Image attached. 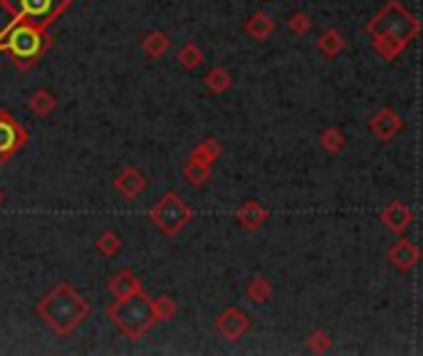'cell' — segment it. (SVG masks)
<instances>
[{"mask_svg": "<svg viewBox=\"0 0 423 356\" xmlns=\"http://www.w3.org/2000/svg\"><path fill=\"white\" fill-rule=\"evenodd\" d=\"M53 37L35 25H13L0 32V50L13 57L18 69H30L50 50Z\"/></svg>", "mask_w": 423, "mask_h": 356, "instance_id": "obj_2", "label": "cell"}, {"mask_svg": "<svg viewBox=\"0 0 423 356\" xmlns=\"http://www.w3.org/2000/svg\"><path fill=\"white\" fill-rule=\"evenodd\" d=\"M344 45H347V40L342 37L340 30H327V32H322V35H319V40H317L319 53L327 55V57H337V55H340L342 50H344Z\"/></svg>", "mask_w": 423, "mask_h": 356, "instance_id": "obj_19", "label": "cell"}, {"mask_svg": "<svg viewBox=\"0 0 423 356\" xmlns=\"http://www.w3.org/2000/svg\"><path fill=\"white\" fill-rule=\"evenodd\" d=\"M275 30V20L267 13H253L250 20L246 22V32L253 40H267Z\"/></svg>", "mask_w": 423, "mask_h": 356, "instance_id": "obj_17", "label": "cell"}, {"mask_svg": "<svg viewBox=\"0 0 423 356\" xmlns=\"http://www.w3.org/2000/svg\"><path fill=\"white\" fill-rule=\"evenodd\" d=\"M176 62L181 64L183 69H196L203 64V50L196 45V42H186L176 55Z\"/></svg>", "mask_w": 423, "mask_h": 356, "instance_id": "obj_22", "label": "cell"}, {"mask_svg": "<svg viewBox=\"0 0 423 356\" xmlns=\"http://www.w3.org/2000/svg\"><path fill=\"white\" fill-rule=\"evenodd\" d=\"M27 142V129L11 114L8 109H0V163H6L15 156Z\"/></svg>", "mask_w": 423, "mask_h": 356, "instance_id": "obj_7", "label": "cell"}, {"mask_svg": "<svg viewBox=\"0 0 423 356\" xmlns=\"http://www.w3.org/2000/svg\"><path fill=\"white\" fill-rule=\"evenodd\" d=\"M389 260H391V265L396 267V270L408 273V270H413L416 262L421 260V252H418V247L413 245L411 240H398L396 245H391V250H389Z\"/></svg>", "mask_w": 423, "mask_h": 356, "instance_id": "obj_12", "label": "cell"}, {"mask_svg": "<svg viewBox=\"0 0 423 356\" xmlns=\"http://www.w3.org/2000/svg\"><path fill=\"white\" fill-rule=\"evenodd\" d=\"M309 27H312V18H309L307 13H295V15L290 18V30H293L295 35H304V32H309Z\"/></svg>", "mask_w": 423, "mask_h": 356, "instance_id": "obj_28", "label": "cell"}, {"mask_svg": "<svg viewBox=\"0 0 423 356\" xmlns=\"http://www.w3.org/2000/svg\"><path fill=\"white\" fill-rule=\"evenodd\" d=\"M147 186H149L147 176H144L139 168H131V166L124 168V171L114 178V191L126 200H136L147 191Z\"/></svg>", "mask_w": 423, "mask_h": 356, "instance_id": "obj_9", "label": "cell"}, {"mask_svg": "<svg viewBox=\"0 0 423 356\" xmlns=\"http://www.w3.org/2000/svg\"><path fill=\"white\" fill-rule=\"evenodd\" d=\"M194 210L188 208V203L176 193V191H168L159 198V203H154V208L149 210V218L152 223L168 238H176L183 228L188 226Z\"/></svg>", "mask_w": 423, "mask_h": 356, "instance_id": "obj_6", "label": "cell"}, {"mask_svg": "<svg viewBox=\"0 0 423 356\" xmlns=\"http://www.w3.org/2000/svg\"><path fill=\"white\" fill-rule=\"evenodd\" d=\"M30 111L35 116H50L55 111V107H58V100H55L53 92H47V89H37L35 95L30 97Z\"/></svg>", "mask_w": 423, "mask_h": 356, "instance_id": "obj_20", "label": "cell"}, {"mask_svg": "<svg viewBox=\"0 0 423 356\" xmlns=\"http://www.w3.org/2000/svg\"><path fill=\"white\" fill-rule=\"evenodd\" d=\"M307 346H309V351H314V354H324V351L332 346V336H329L327 331L317 329L307 336Z\"/></svg>", "mask_w": 423, "mask_h": 356, "instance_id": "obj_27", "label": "cell"}, {"mask_svg": "<svg viewBox=\"0 0 423 356\" xmlns=\"http://www.w3.org/2000/svg\"><path fill=\"white\" fill-rule=\"evenodd\" d=\"M183 178H186L194 189H203L210 178H213V171H210V166H201V163L188 161L186 166H183Z\"/></svg>", "mask_w": 423, "mask_h": 356, "instance_id": "obj_21", "label": "cell"}, {"mask_svg": "<svg viewBox=\"0 0 423 356\" xmlns=\"http://www.w3.org/2000/svg\"><path fill=\"white\" fill-rule=\"evenodd\" d=\"M369 129L374 131V134H376L379 139L389 142V139H394V137L398 134V131L403 129V121H401V116H398L394 109H379L374 116H371Z\"/></svg>", "mask_w": 423, "mask_h": 356, "instance_id": "obj_10", "label": "cell"}, {"mask_svg": "<svg viewBox=\"0 0 423 356\" xmlns=\"http://www.w3.org/2000/svg\"><path fill=\"white\" fill-rule=\"evenodd\" d=\"M3 203H6V191L0 189V205H3Z\"/></svg>", "mask_w": 423, "mask_h": 356, "instance_id": "obj_29", "label": "cell"}, {"mask_svg": "<svg viewBox=\"0 0 423 356\" xmlns=\"http://www.w3.org/2000/svg\"><path fill=\"white\" fill-rule=\"evenodd\" d=\"M364 30L369 32L371 37H389V40L403 42L408 48V42L418 35L421 25H418L416 18H413L398 0H389L387 6L371 18Z\"/></svg>", "mask_w": 423, "mask_h": 356, "instance_id": "obj_4", "label": "cell"}, {"mask_svg": "<svg viewBox=\"0 0 423 356\" xmlns=\"http://www.w3.org/2000/svg\"><path fill=\"white\" fill-rule=\"evenodd\" d=\"M322 149L327 153H340L342 149H344V144H347V139H344V134H342L340 129H327L322 134Z\"/></svg>", "mask_w": 423, "mask_h": 356, "instance_id": "obj_26", "label": "cell"}, {"mask_svg": "<svg viewBox=\"0 0 423 356\" xmlns=\"http://www.w3.org/2000/svg\"><path fill=\"white\" fill-rule=\"evenodd\" d=\"M141 50H144V55H147L149 60H161L163 55L171 50V37H168L166 32L154 30L141 40Z\"/></svg>", "mask_w": 423, "mask_h": 356, "instance_id": "obj_15", "label": "cell"}, {"mask_svg": "<svg viewBox=\"0 0 423 356\" xmlns=\"http://www.w3.org/2000/svg\"><path fill=\"white\" fill-rule=\"evenodd\" d=\"M94 247H97V252H100V255L114 257V255H119V250H121V238L116 235L114 231H105L100 238H97Z\"/></svg>", "mask_w": 423, "mask_h": 356, "instance_id": "obj_25", "label": "cell"}, {"mask_svg": "<svg viewBox=\"0 0 423 356\" xmlns=\"http://www.w3.org/2000/svg\"><path fill=\"white\" fill-rule=\"evenodd\" d=\"M0 3H3V8H6L8 15H11L8 27L35 25L40 27V30H47V27L67 11L72 0H0Z\"/></svg>", "mask_w": 423, "mask_h": 356, "instance_id": "obj_5", "label": "cell"}, {"mask_svg": "<svg viewBox=\"0 0 423 356\" xmlns=\"http://www.w3.org/2000/svg\"><path fill=\"white\" fill-rule=\"evenodd\" d=\"M107 317H109L112 324L131 341L141 339V336L156 324L154 304L144 292L131 294V297L126 299H114V302L107 307Z\"/></svg>", "mask_w": 423, "mask_h": 356, "instance_id": "obj_3", "label": "cell"}, {"mask_svg": "<svg viewBox=\"0 0 423 356\" xmlns=\"http://www.w3.org/2000/svg\"><path fill=\"white\" fill-rule=\"evenodd\" d=\"M203 84L213 95H223V92H228V89L233 87V77H230V72L225 67H213L203 77Z\"/></svg>", "mask_w": 423, "mask_h": 356, "instance_id": "obj_18", "label": "cell"}, {"mask_svg": "<svg viewBox=\"0 0 423 356\" xmlns=\"http://www.w3.org/2000/svg\"><path fill=\"white\" fill-rule=\"evenodd\" d=\"M235 220H238V223H241L246 231L253 233V231H257V228H260L262 223L267 220V210L262 208L257 200H246L241 208L235 210Z\"/></svg>", "mask_w": 423, "mask_h": 356, "instance_id": "obj_14", "label": "cell"}, {"mask_svg": "<svg viewBox=\"0 0 423 356\" xmlns=\"http://www.w3.org/2000/svg\"><path fill=\"white\" fill-rule=\"evenodd\" d=\"M139 292H144V287H141V280L136 278L131 270H121V273H116L114 278L109 280V294L114 299H126Z\"/></svg>", "mask_w": 423, "mask_h": 356, "instance_id": "obj_13", "label": "cell"}, {"mask_svg": "<svg viewBox=\"0 0 423 356\" xmlns=\"http://www.w3.org/2000/svg\"><path fill=\"white\" fill-rule=\"evenodd\" d=\"M223 153V146H220L218 139H206V142H201L199 146L191 151V158L188 161L194 163H201V166H213V161H218V156Z\"/></svg>", "mask_w": 423, "mask_h": 356, "instance_id": "obj_16", "label": "cell"}, {"mask_svg": "<svg viewBox=\"0 0 423 356\" xmlns=\"http://www.w3.org/2000/svg\"><path fill=\"white\" fill-rule=\"evenodd\" d=\"M246 294L250 302L265 304V302H270V297H272V285L267 282L265 278H253L246 287Z\"/></svg>", "mask_w": 423, "mask_h": 356, "instance_id": "obj_23", "label": "cell"}, {"mask_svg": "<svg viewBox=\"0 0 423 356\" xmlns=\"http://www.w3.org/2000/svg\"><path fill=\"white\" fill-rule=\"evenodd\" d=\"M154 304V315H156V322H171L173 317H176L178 312V304L173 297H168V294H159L156 299H152Z\"/></svg>", "mask_w": 423, "mask_h": 356, "instance_id": "obj_24", "label": "cell"}, {"mask_svg": "<svg viewBox=\"0 0 423 356\" xmlns=\"http://www.w3.org/2000/svg\"><path fill=\"white\" fill-rule=\"evenodd\" d=\"M215 329L223 339L238 341L248 329H250V317L238 307H228L220 312V317L215 320Z\"/></svg>", "mask_w": 423, "mask_h": 356, "instance_id": "obj_8", "label": "cell"}, {"mask_svg": "<svg viewBox=\"0 0 423 356\" xmlns=\"http://www.w3.org/2000/svg\"><path fill=\"white\" fill-rule=\"evenodd\" d=\"M382 220H384V226H387L389 231L403 233L408 226H411L413 213H411V208H408L406 203H401V200H394V203H389L387 208L382 210Z\"/></svg>", "mask_w": 423, "mask_h": 356, "instance_id": "obj_11", "label": "cell"}, {"mask_svg": "<svg viewBox=\"0 0 423 356\" xmlns=\"http://www.w3.org/2000/svg\"><path fill=\"white\" fill-rule=\"evenodd\" d=\"M89 312H92L89 302L67 282L55 285V287L35 304V315L60 336L72 334V331L87 320Z\"/></svg>", "mask_w": 423, "mask_h": 356, "instance_id": "obj_1", "label": "cell"}]
</instances>
